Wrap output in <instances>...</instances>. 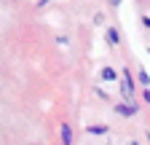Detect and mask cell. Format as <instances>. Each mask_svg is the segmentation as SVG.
<instances>
[{"label": "cell", "mask_w": 150, "mask_h": 145, "mask_svg": "<svg viewBox=\"0 0 150 145\" xmlns=\"http://www.w3.org/2000/svg\"><path fill=\"white\" fill-rule=\"evenodd\" d=\"M107 3H112V6H121V3H123V0H107Z\"/></svg>", "instance_id": "12"}, {"label": "cell", "mask_w": 150, "mask_h": 145, "mask_svg": "<svg viewBox=\"0 0 150 145\" xmlns=\"http://www.w3.org/2000/svg\"><path fill=\"white\" fill-rule=\"evenodd\" d=\"M137 75H139V83H142V89H150V75H147V72H145V70H139Z\"/></svg>", "instance_id": "7"}, {"label": "cell", "mask_w": 150, "mask_h": 145, "mask_svg": "<svg viewBox=\"0 0 150 145\" xmlns=\"http://www.w3.org/2000/svg\"><path fill=\"white\" fill-rule=\"evenodd\" d=\"M145 137H147V142H150V132H145Z\"/></svg>", "instance_id": "14"}, {"label": "cell", "mask_w": 150, "mask_h": 145, "mask_svg": "<svg viewBox=\"0 0 150 145\" xmlns=\"http://www.w3.org/2000/svg\"><path fill=\"white\" fill-rule=\"evenodd\" d=\"M142 97H145V102L150 105V89H142Z\"/></svg>", "instance_id": "10"}, {"label": "cell", "mask_w": 150, "mask_h": 145, "mask_svg": "<svg viewBox=\"0 0 150 145\" xmlns=\"http://www.w3.org/2000/svg\"><path fill=\"white\" fill-rule=\"evenodd\" d=\"M112 110H115L118 116H123V118H134L139 113V105L137 102H115V105H112Z\"/></svg>", "instance_id": "2"}, {"label": "cell", "mask_w": 150, "mask_h": 145, "mask_svg": "<svg viewBox=\"0 0 150 145\" xmlns=\"http://www.w3.org/2000/svg\"><path fill=\"white\" fill-rule=\"evenodd\" d=\"M121 94H123V100H126V102H137V100H134L137 89H134V81H131V70H129V67L123 70V81H121Z\"/></svg>", "instance_id": "1"}, {"label": "cell", "mask_w": 150, "mask_h": 145, "mask_svg": "<svg viewBox=\"0 0 150 145\" xmlns=\"http://www.w3.org/2000/svg\"><path fill=\"white\" fill-rule=\"evenodd\" d=\"M59 137H62V145H72L75 142V134H72V126L70 124H62L59 126Z\"/></svg>", "instance_id": "4"}, {"label": "cell", "mask_w": 150, "mask_h": 145, "mask_svg": "<svg viewBox=\"0 0 150 145\" xmlns=\"http://www.w3.org/2000/svg\"><path fill=\"white\" fill-rule=\"evenodd\" d=\"M105 41L115 48V46H121V32H118V27H107L105 30Z\"/></svg>", "instance_id": "3"}, {"label": "cell", "mask_w": 150, "mask_h": 145, "mask_svg": "<svg viewBox=\"0 0 150 145\" xmlns=\"http://www.w3.org/2000/svg\"><path fill=\"white\" fill-rule=\"evenodd\" d=\"M94 24H97V27H102V24H105V14H102V11L94 14Z\"/></svg>", "instance_id": "8"}, {"label": "cell", "mask_w": 150, "mask_h": 145, "mask_svg": "<svg viewBox=\"0 0 150 145\" xmlns=\"http://www.w3.org/2000/svg\"><path fill=\"white\" fill-rule=\"evenodd\" d=\"M88 134H97V137H102V134H107L110 129H107V126L105 124H88V129H86Z\"/></svg>", "instance_id": "6"}, {"label": "cell", "mask_w": 150, "mask_h": 145, "mask_svg": "<svg viewBox=\"0 0 150 145\" xmlns=\"http://www.w3.org/2000/svg\"><path fill=\"white\" fill-rule=\"evenodd\" d=\"M142 24H145V30H150V16H142Z\"/></svg>", "instance_id": "11"}, {"label": "cell", "mask_w": 150, "mask_h": 145, "mask_svg": "<svg viewBox=\"0 0 150 145\" xmlns=\"http://www.w3.org/2000/svg\"><path fill=\"white\" fill-rule=\"evenodd\" d=\"M99 78H102L105 83H115V81H118V70H115V67H102V70H99Z\"/></svg>", "instance_id": "5"}, {"label": "cell", "mask_w": 150, "mask_h": 145, "mask_svg": "<svg viewBox=\"0 0 150 145\" xmlns=\"http://www.w3.org/2000/svg\"><path fill=\"white\" fill-rule=\"evenodd\" d=\"M94 94H97V97H99V100H107V94H105V92H102V89H99V86H97V89H94Z\"/></svg>", "instance_id": "9"}, {"label": "cell", "mask_w": 150, "mask_h": 145, "mask_svg": "<svg viewBox=\"0 0 150 145\" xmlns=\"http://www.w3.org/2000/svg\"><path fill=\"white\" fill-rule=\"evenodd\" d=\"M126 145H139V142H137V140H129V142H126Z\"/></svg>", "instance_id": "13"}]
</instances>
